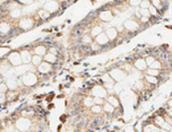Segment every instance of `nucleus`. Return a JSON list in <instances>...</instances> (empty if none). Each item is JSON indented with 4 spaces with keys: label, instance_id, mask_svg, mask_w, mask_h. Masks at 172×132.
Segmentation results:
<instances>
[{
    "label": "nucleus",
    "instance_id": "nucleus-1",
    "mask_svg": "<svg viewBox=\"0 0 172 132\" xmlns=\"http://www.w3.org/2000/svg\"><path fill=\"white\" fill-rule=\"evenodd\" d=\"M38 82V77L35 74H33L32 71H30V72H26L24 77H23V82L25 84L26 86H32L34 84H36Z\"/></svg>",
    "mask_w": 172,
    "mask_h": 132
},
{
    "label": "nucleus",
    "instance_id": "nucleus-2",
    "mask_svg": "<svg viewBox=\"0 0 172 132\" xmlns=\"http://www.w3.org/2000/svg\"><path fill=\"white\" fill-rule=\"evenodd\" d=\"M8 60H9V62L12 63L13 66L15 67H17V66H20L22 64V58H20V53L18 52H13V53H10L9 54V57H8Z\"/></svg>",
    "mask_w": 172,
    "mask_h": 132
},
{
    "label": "nucleus",
    "instance_id": "nucleus-3",
    "mask_svg": "<svg viewBox=\"0 0 172 132\" xmlns=\"http://www.w3.org/2000/svg\"><path fill=\"white\" fill-rule=\"evenodd\" d=\"M16 126H17V128H18L19 130H27L30 128V126H31V122L27 119H25V116H24L23 119H19L17 121V124Z\"/></svg>",
    "mask_w": 172,
    "mask_h": 132
},
{
    "label": "nucleus",
    "instance_id": "nucleus-4",
    "mask_svg": "<svg viewBox=\"0 0 172 132\" xmlns=\"http://www.w3.org/2000/svg\"><path fill=\"white\" fill-rule=\"evenodd\" d=\"M58 8H59V5H58L56 1H48L45 2L44 5V9L49 13H53V12H57Z\"/></svg>",
    "mask_w": 172,
    "mask_h": 132
},
{
    "label": "nucleus",
    "instance_id": "nucleus-5",
    "mask_svg": "<svg viewBox=\"0 0 172 132\" xmlns=\"http://www.w3.org/2000/svg\"><path fill=\"white\" fill-rule=\"evenodd\" d=\"M123 26H125V28L128 30V31H136V30H138V24L135 20H133V19L126 20Z\"/></svg>",
    "mask_w": 172,
    "mask_h": 132
},
{
    "label": "nucleus",
    "instance_id": "nucleus-6",
    "mask_svg": "<svg viewBox=\"0 0 172 132\" xmlns=\"http://www.w3.org/2000/svg\"><path fill=\"white\" fill-rule=\"evenodd\" d=\"M95 40H96V43L100 44V45H105L109 42V38L105 33H100L99 35H96Z\"/></svg>",
    "mask_w": 172,
    "mask_h": 132
},
{
    "label": "nucleus",
    "instance_id": "nucleus-7",
    "mask_svg": "<svg viewBox=\"0 0 172 132\" xmlns=\"http://www.w3.org/2000/svg\"><path fill=\"white\" fill-rule=\"evenodd\" d=\"M92 94L94 95V96H97V97H103L104 98L107 96V90L104 88L100 87V86H96V87L93 88Z\"/></svg>",
    "mask_w": 172,
    "mask_h": 132
},
{
    "label": "nucleus",
    "instance_id": "nucleus-8",
    "mask_svg": "<svg viewBox=\"0 0 172 132\" xmlns=\"http://www.w3.org/2000/svg\"><path fill=\"white\" fill-rule=\"evenodd\" d=\"M110 76L115 79V80H121V79H123V77H125V72L122 71V70H112L111 72H110Z\"/></svg>",
    "mask_w": 172,
    "mask_h": 132
},
{
    "label": "nucleus",
    "instance_id": "nucleus-9",
    "mask_svg": "<svg viewBox=\"0 0 172 132\" xmlns=\"http://www.w3.org/2000/svg\"><path fill=\"white\" fill-rule=\"evenodd\" d=\"M20 58H22V62L23 63H30L31 62V60H32V57H31V54H30V52H27V51H22L20 52Z\"/></svg>",
    "mask_w": 172,
    "mask_h": 132
},
{
    "label": "nucleus",
    "instance_id": "nucleus-10",
    "mask_svg": "<svg viewBox=\"0 0 172 132\" xmlns=\"http://www.w3.org/2000/svg\"><path fill=\"white\" fill-rule=\"evenodd\" d=\"M51 70V66H50V63L49 62H41L40 64V67H38V71L41 72V74H46V72H49Z\"/></svg>",
    "mask_w": 172,
    "mask_h": 132
},
{
    "label": "nucleus",
    "instance_id": "nucleus-11",
    "mask_svg": "<svg viewBox=\"0 0 172 132\" xmlns=\"http://www.w3.org/2000/svg\"><path fill=\"white\" fill-rule=\"evenodd\" d=\"M107 36H108L109 40H115V38H117V35H118V32H117V30L115 28H108L107 30Z\"/></svg>",
    "mask_w": 172,
    "mask_h": 132
},
{
    "label": "nucleus",
    "instance_id": "nucleus-12",
    "mask_svg": "<svg viewBox=\"0 0 172 132\" xmlns=\"http://www.w3.org/2000/svg\"><path fill=\"white\" fill-rule=\"evenodd\" d=\"M19 26L23 28V30H30L31 27H32V22H31V19H23L22 22H20V24H19Z\"/></svg>",
    "mask_w": 172,
    "mask_h": 132
},
{
    "label": "nucleus",
    "instance_id": "nucleus-13",
    "mask_svg": "<svg viewBox=\"0 0 172 132\" xmlns=\"http://www.w3.org/2000/svg\"><path fill=\"white\" fill-rule=\"evenodd\" d=\"M135 67H136V69H138V70H145L147 67V64H146V62H145V60L139 59V60H137V61L135 62Z\"/></svg>",
    "mask_w": 172,
    "mask_h": 132
},
{
    "label": "nucleus",
    "instance_id": "nucleus-14",
    "mask_svg": "<svg viewBox=\"0 0 172 132\" xmlns=\"http://www.w3.org/2000/svg\"><path fill=\"white\" fill-rule=\"evenodd\" d=\"M112 18H113V16H112L111 12H103V13L100 14V19H102L104 22H109Z\"/></svg>",
    "mask_w": 172,
    "mask_h": 132
},
{
    "label": "nucleus",
    "instance_id": "nucleus-15",
    "mask_svg": "<svg viewBox=\"0 0 172 132\" xmlns=\"http://www.w3.org/2000/svg\"><path fill=\"white\" fill-rule=\"evenodd\" d=\"M45 61L49 63H54L56 61H57V57H56V54H53V53H48V54H45Z\"/></svg>",
    "mask_w": 172,
    "mask_h": 132
},
{
    "label": "nucleus",
    "instance_id": "nucleus-16",
    "mask_svg": "<svg viewBox=\"0 0 172 132\" xmlns=\"http://www.w3.org/2000/svg\"><path fill=\"white\" fill-rule=\"evenodd\" d=\"M6 85L10 90H15L16 87H17V82H16L14 78H10V79H8V82H7Z\"/></svg>",
    "mask_w": 172,
    "mask_h": 132
},
{
    "label": "nucleus",
    "instance_id": "nucleus-17",
    "mask_svg": "<svg viewBox=\"0 0 172 132\" xmlns=\"http://www.w3.org/2000/svg\"><path fill=\"white\" fill-rule=\"evenodd\" d=\"M108 103H110L111 105L113 107H119L120 105H119V102H118V100L115 98V97H113V96H110L108 98Z\"/></svg>",
    "mask_w": 172,
    "mask_h": 132
},
{
    "label": "nucleus",
    "instance_id": "nucleus-18",
    "mask_svg": "<svg viewBox=\"0 0 172 132\" xmlns=\"http://www.w3.org/2000/svg\"><path fill=\"white\" fill-rule=\"evenodd\" d=\"M32 63L34 64V66H40L41 64V61H42V58H41V56H38V54H36V56H34V57H32Z\"/></svg>",
    "mask_w": 172,
    "mask_h": 132
},
{
    "label": "nucleus",
    "instance_id": "nucleus-19",
    "mask_svg": "<svg viewBox=\"0 0 172 132\" xmlns=\"http://www.w3.org/2000/svg\"><path fill=\"white\" fill-rule=\"evenodd\" d=\"M38 15H40V17L42 19H49L50 18V13L49 12H46L45 9H43V10H40L38 12Z\"/></svg>",
    "mask_w": 172,
    "mask_h": 132
},
{
    "label": "nucleus",
    "instance_id": "nucleus-20",
    "mask_svg": "<svg viewBox=\"0 0 172 132\" xmlns=\"http://www.w3.org/2000/svg\"><path fill=\"white\" fill-rule=\"evenodd\" d=\"M115 107H113L110 103H105L104 104V111L107 112V113H113L115 112Z\"/></svg>",
    "mask_w": 172,
    "mask_h": 132
},
{
    "label": "nucleus",
    "instance_id": "nucleus-21",
    "mask_svg": "<svg viewBox=\"0 0 172 132\" xmlns=\"http://www.w3.org/2000/svg\"><path fill=\"white\" fill-rule=\"evenodd\" d=\"M146 82H150V84H157V77H154V76H150V75H147L146 76Z\"/></svg>",
    "mask_w": 172,
    "mask_h": 132
},
{
    "label": "nucleus",
    "instance_id": "nucleus-22",
    "mask_svg": "<svg viewBox=\"0 0 172 132\" xmlns=\"http://www.w3.org/2000/svg\"><path fill=\"white\" fill-rule=\"evenodd\" d=\"M45 51H46V49H45V46H43V45L38 46V48L35 49V52H36V54H38V56H43V54H45Z\"/></svg>",
    "mask_w": 172,
    "mask_h": 132
},
{
    "label": "nucleus",
    "instance_id": "nucleus-23",
    "mask_svg": "<svg viewBox=\"0 0 172 132\" xmlns=\"http://www.w3.org/2000/svg\"><path fill=\"white\" fill-rule=\"evenodd\" d=\"M147 75L154 76V77H157V76L160 75V71L157 69H153V68H151V69L147 70Z\"/></svg>",
    "mask_w": 172,
    "mask_h": 132
},
{
    "label": "nucleus",
    "instance_id": "nucleus-24",
    "mask_svg": "<svg viewBox=\"0 0 172 132\" xmlns=\"http://www.w3.org/2000/svg\"><path fill=\"white\" fill-rule=\"evenodd\" d=\"M148 12H150V14H151V16H159V14H157V9H156L154 6H152V5L148 7Z\"/></svg>",
    "mask_w": 172,
    "mask_h": 132
},
{
    "label": "nucleus",
    "instance_id": "nucleus-25",
    "mask_svg": "<svg viewBox=\"0 0 172 132\" xmlns=\"http://www.w3.org/2000/svg\"><path fill=\"white\" fill-rule=\"evenodd\" d=\"M9 25H7V24H1L0 25V32L2 33V34H6V33H8L9 32Z\"/></svg>",
    "mask_w": 172,
    "mask_h": 132
},
{
    "label": "nucleus",
    "instance_id": "nucleus-26",
    "mask_svg": "<svg viewBox=\"0 0 172 132\" xmlns=\"http://www.w3.org/2000/svg\"><path fill=\"white\" fill-rule=\"evenodd\" d=\"M139 6L140 8H146V9H148V7L151 6V2H150V0H142Z\"/></svg>",
    "mask_w": 172,
    "mask_h": 132
},
{
    "label": "nucleus",
    "instance_id": "nucleus-27",
    "mask_svg": "<svg viewBox=\"0 0 172 132\" xmlns=\"http://www.w3.org/2000/svg\"><path fill=\"white\" fill-rule=\"evenodd\" d=\"M101 32H102V28H101L100 26H96V27L93 28V31H92V36H94V38H95L96 35H99Z\"/></svg>",
    "mask_w": 172,
    "mask_h": 132
},
{
    "label": "nucleus",
    "instance_id": "nucleus-28",
    "mask_svg": "<svg viewBox=\"0 0 172 132\" xmlns=\"http://www.w3.org/2000/svg\"><path fill=\"white\" fill-rule=\"evenodd\" d=\"M140 14H142V16L143 17H151V14H150V12H148V9H146V8H140Z\"/></svg>",
    "mask_w": 172,
    "mask_h": 132
},
{
    "label": "nucleus",
    "instance_id": "nucleus-29",
    "mask_svg": "<svg viewBox=\"0 0 172 132\" xmlns=\"http://www.w3.org/2000/svg\"><path fill=\"white\" fill-rule=\"evenodd\" d=\"M93 103L97 104V105H102V104H104V100H103V97H97L96 96L95 98L93 100Z\"/></svg>",
    "mask_w": 172,
    "mask_h": 132
},
{
    "label": "nucleus",
    "instance_id": "nucleus-30",
    "mask_svg": "<svg viewBox=\"0 0 172 132\" xmlns=\"http://www.w3.org/2000/svg\"><path fill=\"white\" fill-rule=\"evenodd\" d=\"M82 42L84 44H91L92 43V38H91V35H85L83 38H82Z\"/></svg>",
    "mask_w": 172,
    "mask_h": 132
},
{
    "label": "nucleus",
    "instance_id": "nucleus-31",
    "mask_svg": "<svg viewBox=\"0 0 172 132\" xmlns=\"http://www.w3.org/2000/svg\"><path fill=\"white\" fill-rule=\"evenodd\" d=\"M150 67L153 68V69H160V68H161V63H160L159 61H156V60H154V62L151 63Z\"/></svg>",
    "mask_w": 172,
    "mask_h": 132
},
{
    "label": "nucleus",
    "instance_id": "nucleus-32",
    "mask_svg": "<svg viewBox=\"0 0 172 132\" xmlns=\"http://www.w3.org/2000/svg\"><path fill=\"white\" fill-rule=\"evenodd\" d=\"M101 111H102V107L100 106V105L92 106V112H94V113H101Z\"/></svg>",
    "mask_w": 172,
    "mask_h": 132
},
{
    "label": "nucleus",
    "instance_id": "nucleus-33",
    "mask_svg": "<svg viewBox=\"0 0 172 132\" xmlns=\"http://www.w3.org/2000/svg\"><path fill=\"white\" fill-rule=\"evenodd\" d=\"M152 4H153V6L155 7L157 10L162 8V6H161V1H160V0H152Z\"/></svg>",
    "mask_w": 172,
    "mask_h": 132
},
{
    "label": "nucleus",
    "instance_id": "nucleus-34",
    "mask_svg": "<svg viewBox=\"0 0 172 132\" xmlns=\"http://www.w3.org/2000/svg\"><path fill=\"white\" fill-rule=\"evenodd\" d=\"M7 90H8V87L6 84L0 82V93H7Z\"/></svg>",
    "mask_w": 172,
    "mask_h": 132
},
{
    "label": "nucleus",
    "instance_id": "nucleus-35",
    "mask_svg": "<svg viewBox=\"0 0 172 132\" xmlns=\"http://www.w3.org/2000/svg\"><path fill=\"white\" fill-rule=\"evenodd\" d=\"M94 103H93V98H91V97H87V98H85V105L86 106H92Z\"/></svg>",
    "mask_w": 172,
    "mask_h": 132
},
{
    "label": "nucleus",
    "instance_id": "nucleus-36",
    "mask_svg": "<svg viewBox=\"0 0 172 132\" xmlns=\"http://www.w3.org/2000/svg\"><path fill=\"white\" fill-rule=\"evenodd\" d=\"M140 1H142V0H130L129 2H130V5L133 7H136V6H139Z\"/></svg>",
    "mask_w": 172,
    "mask_h": 132
},
{
    "label": "nucleus",
    "instance_id": "nucleus-37",
    "mask_svg": "<svg viewBox=\"0 0 172 132\" xmlns=\"http://www.w3.org/2000/svg\"><path fill=\"white\" fill-rule=\"evenodd\" d=\"M154 60H155V59H154L153 57H148V58L146 59V60H145V62H146L147 66H150L151 63H153V62H154Z\"/></svg>",
    "mask_w": 172,
    "mask_h": 132
},
{
    "label": "nucleus",
    "instance_id": "nucleus-38",
    "mask_svg": "<svg viewBox=\"0 0 172 132\" xmlns=\"http://www.w3.org/2000/svg\"><path fill=\"white\" fill-rule=\"evenodd\" d=\"M18 2H20V4H24V5H28V4H31L33 0H17Z\"/></svg>",
    "mask_w": 172,
    "mask_h": 132
},
{
    "label": "nucleus",
    "instance_id": "nucleus-39",
    "mask_svg": "<svg viewBox=\"0 0 172 132\" xmlns=\"http://www.w3.org/2000/svg\"><path fill=\"white\" fill-rule=\"evenodd\" d=\"M12 15H13V17H19L20 16V12L19 10H15V12L12 13Z\"/></svg>",
    "mask_w": 172,
    "mask_h": 132
},
{
    "label": "nucleus",
    "instance_id": "nucleus-40",
    "mask_svg": "<svg viewBox=\"0 0 172 132\" xmlns=\"http://www.w3.org/2000/svg\"><path fill=\"white\" fill-rule=\"evenodd\" d=\"M5 93H0V104L1 103H4V101H5Z\"/></svg>",
    "mask_w": 172,
    "mask_h": 132
},
{
    "label": "nucleus",
    "instance_id": "nucleus-41",
    "mask_svg": "<svg viewBox=\"0 0 172 132\" xmlns=\"http://www.w3.org/2000/svg\"><path fill=\"white\" fill-rule=\"evenodd\" d=\"M0 82H2V78L1 77H0Z\"/></svg>",
    "mask_w": 172,
    "mask_h": 132
}]
</instances>
